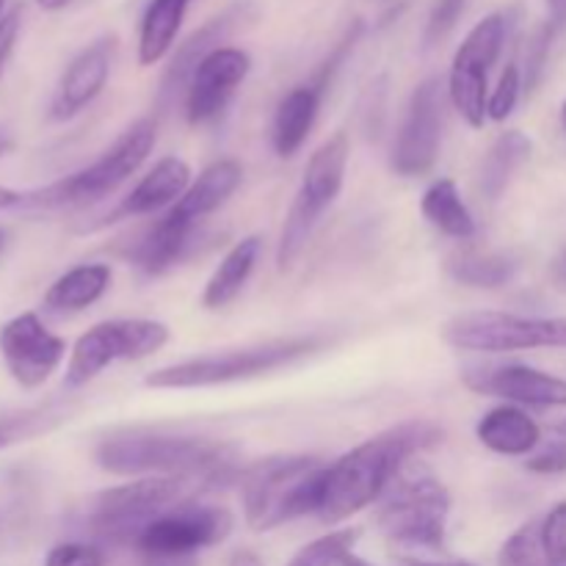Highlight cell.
<instances>
[{"label": "cell", "mask_w": 566, "mask_h": 566, "mask_svg": "<svg viewBox=\"0 0 566 566\" xmlns=\"http://www.w3.org/2000/svg\"><path fill=\"white\" fill-rule=\"evenodd\" d=\"M415 566H473V564H464V562H451V564H415Z\"/></svg>", "instance_id": "f6af8a7d"}, {"label": "cell", "mask_w": 566, "mask_h": 566, "mask_svg": "<svg viewBox=\"0 0 566 566\" xmlns=\"http://www.w3.org/2000/svg\"><path fill=\"white\" fill-rule=\"evenodd\" d=\"M462 381L479 396L503 398L514 407H566V381L528 365H481L464 370Z\"/></svg>", "instance_id": "2e32d148"}, {"label": "cell", "mask_w": 566, "mask_h": 566, "mask_svg": "<svg viewBox=\"0 0 566 566\" xmlns=\"http://www.w3.org/2000/svg\"><path fill=\"white\" fill-rule=\"evenodd\" d=\"M324 343L326 337L321 335H296L254 343V346L202 354V357L182 359V363L153 370L144 379V385L153 387V390H205V387L258 379V376L291 368V365L313 357L315 352L324 348Z\"/></svg>", "instance_id": "3957f363"}, {"label": "cell", "mask_w": 566, "mask_h": 566, "mask_svg": "<svg viewBox=\"0 0 566 566\" xmlns=\"http://www.w3.org/2000/svg\"><path fill=\"white\" fill-rule=\"evenodd\" d=\"M525 470L536 475H562L566 473V440L547 442L525 457Z\"/></svg>", "instance_id": "d590c367"}, {"label": "cell", "mask_w": 566, "mask_h": 566, "mask_svg": "<svg viewBox=\"0 0 566 566\" xmlns=\"http://www.w3.org/2000/svg\"><path fill=\"white\" fill-rule=\"evenodd\" d=\"M556 431H558V434H562V437H564V440H566V420H562V423H558V426H556Z\"/></svg>", "instance_id": "bcb514c9"}, {"label": "cell", "mask_w": 566, "mask_h": 566, "mask_svg": "<svg viewBox=\"0 0 566 566\" xmlns=\"http://www.w3.org/2000/svg\"><path fill=\"white\" fill-rule=\"evenodd\" d=\"M531 153H534V142H531L523 130H503L501 136L492 142V147L486 149L484 160H481V193H484L490 202H497V199L506 193L509 182L514 180L520 166L531 158Z\"/></svg>", "instance_id": "484cf974"}, {"label": "cell", "mask_w": 566, "mask_h": 566, "mask_svg": "<svg viewBox=\"0 0 566 566\" xmlns=\"http://www.w3.org/2000/svg\"><path fill=\"white\" fill-rule=\"evenodd\" d=\"M442 337L448 346L475 354L566 348V315L564 318H534V315L481 310V313H464L448 321Z\"/></svg>", "instance_id": "30bf717a"}, {"label": "cell", "mask_w": 566, "mask_h": 566, "mask_svg": "<svg viewBox=\"0 0 566 566\" xmlns=\"http://www.w3.org/2000/svg\"><path fill=\"white\" fill-rule=\"evenodd\" d=\"M260 252H263V241L260 235H247L224 254L219 269L210 274L208 285L202 293V307L205 310H221L230 302H235L238 293L247 287L249 276L254 274Z\"/></svg>", "instance_id": "d4e9b609"}, {"label": "cell", "mask_w": 566, "mask_h": 566, "mask_svg": "<svg viewBox=\"0 0 566 566\" xmlns=\"http://www.w3.org/2000/svg\"><path fill=\"white\" fill-rule=\"evenodd\" d=\"M108 263H83L61 274L44 293V307L55 315L81 313L105 296L111 287Z\"/></svg>", "instance_id": "cb8c5ba5"}, {"label": "cell", "mask_w": 566, "mask_h": 566, "mask_svg": "<svg viewBox=\"0 0 566 566\" xmlns=\"http://www.w3.org/2000/svg\"><path fill=\"white\" fill-rule=\"evenodd\" d=\"M506 42V17L490 14L464 36L459 44L448 77V94H451L453 108L462 114L470 127H484L486 122V86H490V72L501 55Z\"/></svg>", "instance_id": "8fae6325"}, {"label": "cell", "mask_w": 566, "mask_h": 566, "mask_svg": "<svg viewBox=\"0 0 566 566\" xmlns=\"http://www.w3.org/2000/svg\"><path fill=\"white\" fill-rule=\"evenodd\" d=\"M379 503L376 525L392 545L412 551L446 547L451 492L426 464L409 462Z\"/></svg>", "instance_id": "52a82bcc"}, {"label": "cell", "mask_w": 566, "mask_h": 566, "mask_svg": "<svg viewBox=\"0 0 566 566\" xmlns=\"http://www.w3.org/2000/svg\"><path fill=\"white\" fill-rule=\"evenodd\" d=\"M475 437L484 448L501 457H531L542 446V429L523 407L503 403L481 415Z\"/></svg>", "instance_id": "7402d4cb"}, {"label": "cell", "mask_w": 566, "mask_h": 566, "mask_svg": "<svg viewBox=\"0 0 566 566\" xmlns=\"http://www.w3.org/2000/svg\"><path fill=\"white\" fill-rule=\"evenodd\" d=\"M3 6H6V0H0V20H3V17H6L3 14Z\"/></svg>", "instance_id": "c3c4849f"}, {"label": "cell", "mask_w": 566, "mask_h": 566, "mask_svg": "<svg viewBox=\"0 0 566 566\" xmlns=\"http://www.w3.org/2000/svg\"><path fill=\"white\" fill-rule=\"evenodd\" d=\"M72 0H36V6L42 11H61V9H66Z\"/></svg>", "instance_id": "b9f144b4"}, {"label": "cell", "mask_w": 566, "mask_h": 566, "mask_svg": "<svg viewBox=\"0 0 566 566\" xmlns=\"http://www.w3.org/2000/svg\"><path fill=\"white\" fill-rule=\"evenodd\" d=\"M542 517L528 520L523 528L514 531L501 547L497 564L501 566H553L547 562L545 547H542Z\"/></svg>", "instance_id": "f546056e"}, {"label": "cell", "mask_w": 566, "mask_h": 566, "mask_svg": "<svg viewBox=\"0 0 566 566\" xmlns=\"http://www.w3.org/2000/svg\"><path fill=\"white\" fill-rule=\"evenodd\" d=\"M442 147V86L437 77L412 92L390 153V169L398 177H420L434 169Z\"/></svg>", "instance_id": "4fadbf2b"}, {"label": "cell", "mask_w": 566, "mask_h": 566, "mask_svg": "<svg viewBox=\"0 0 566 566\" xmlns=\"http://www.w3.org/2000/svg\"><path fill=\"white\" fill-rule=\"evenodd\" d=\"M562 122H564V127H566V99H564V105H562Z\"/></svg>", "instance_id": "7dc6e473"}, {"label": "cell", "mask_w": 566, "mask_h": 566, "mask_svg": "<svg viewBox=\"0 0 566 566\" xmlns=\"http://www.w3.org/2000/svg\"><path fill=\"white\" fill-rule=\"evenodd\" d=\"M230 566H263V562H260L258 553H252V551H238V553H232Z\"/></svg>", "instance_id": "74e56055"}, {"label": "cell", "mask_w": 566, "mask_h": 566, "mask_svg": "<svg viewBox=\"0 0 566 566\" xmlns=\"http://www.w3.org/2000/svg\"><path fill=\"white\" fill-rule=\"evenodd\" d=\"M9 442H11V434H9V431H0V451H3V448L9 446Z\"/></svg>", "instance_id": "ee69618b"}, {"label": "cell", "mask_w": 566, "mask_h": 566, "mask_svg": "<svg viewBox=\"0 0 566 566\" xmlns=\"http://www.w3.org/2000/svg\"><path fill=\"white\" fill-rule=\"evenodd\" d=\"M116 48H119L116 36H99L70 61L59 88H55L53 103H50V116L55 122L72 119L103 94L111 77V66H114Z\"/></svg>", "instance_id": "e0dca14e"}, {"label": "cell", "mask_w": 566, "mask_h": 566, "mask_svg": "<svg viewBox=\"0 0 566 566\" xmlns=\"http://www.w3.org/2000/svg\"><path fill=\"white\" fill-rule=\"evenodd\" d=\"M326 468L318 457L280 453L260 459L241 473L243 517L252 531H274L282 523L318 514L326 492Z\"/></svg>", "instance_id": "7a4b0ae2"}, {"label": "cell", "mask_w": 566, "mask_h": 566, "mask_svg": "<svg viewBox=\"0 0 566 566\" xmlns=\"http://www.w3.org/2000/svg\"><path fill=\"white\" fill-rule=\"evenodd\" d=\"M44 566H105V556L99 547L86 542H61L50 547Z\"/></svg>", "instance_id": "e575fe53"}, {"label": "cell", "mask_w": 566, "mask_h": 566, "mask_svg": "<svg viewBox=\"0 0 566 566\" xmlns=\"http://www.w3.org/2000/svg\"><path fill=\"white\" fill-rule=\"evenodd\" d=\"M464 6H468V0H437L434 9H431V14H429V22H426V33H423L426 48H434V44H440L442 39H446L448 33L457 28Z\"/></svg>", "instance_id": "836d02e7"}, {"label": "cell", "mask_w": 566, "mask_h": 566, "mask_svg": "<svg viewBox=\"0 0 566 566\" xmlns=\"http://www.w3.org/2000/svg\"><path fill=\"white\" fill-rule=\"evenodd\" d=\"M230 531L232 514L227 509L186 501L149 523L136 539V547L142 556L169 562V558H186L205 547L221 545Z\"/></svg>", "instance_id": "7c38bea8"}, {"label": "cell", "mask_w": 566, "mask_h": 566, "mask_svg": "<svg viewBox=\"0 0 566 566\" xmlns=\"http://www.w3.org/2000/svg\"><path fill=\"white\" fill-rule=\"evenodd\" d=\"M520 94H523V72H520L517 64H509L503 70L501 81H497L495 92L486 99V119L506 122L517 108Z\"/></svg>", "instance_id": "1f68e13d"}, {"label": "cell", "mask_w": 566, "mask_h": 566, "mask_svg": "<svg viewBox=\"0 0 566 566\" xmlns=\"http://www.w3.org/2000/svg\"><path fill=\"white\" fill-rule=\"evenodd\" d=\"M252 70V59L241 48H219L205 55L193 70L186 88V119L188 125H208L213 122L232 94L238 92Z\"/></svg>", "instance_id": "9a60e30c"}, {"label": "cell", "mask_w": 566, "mask_h": 566, "mask_svg": "<svg viewBox=\"0 0 566 566\" xmlns=\"http://www.w3.org/2000/svg\"><path fill=\"white\" fill-rule=\"evenodd\" d=\"M324 566H370V564H365L363 558H357L352 551H348V553H340V556H332Z\"/></svg>", "instance_id": "f35d334b"}, {"label": "cell", "mask_w": 566, "mask_h": 566, "mask_svg": "<svg viewBox=\"0 0 566 566\" xmlns=\"http://www.w3.org/2000/svg\"><path fill=\"white\" fill-rule=\"evenodd\" d=\"M321 99H324V94L315 86H310V83H304V86L287 92L282 103L276 105L271 142H274V153L280 158H293L304 147L315 119H318Z\"/></svg>", "instance_id": "603a6c76"}, {"label": "cell", "mask_w": 566, "mask_h": 566, "mask_svg": "<svg viewBox=\"0 0 566 566\" xmlns=\"http://www.w3.org/2000/svg\"><path fill=\"white\" fill-rule=\"evenodd\" d=\"M155 142H158V119L142 116L130 127H125L122 136H116V142L97 160L77 169L75 175L61 177V180L28 193L22 202L42 210L86 208V205L103 202L142 169L144 160L155 149Z\"/></svg>", "instance_id": "8992f818"}, {"label": "cell", "mask_w": 566, "mask_h": 566, "mask_svg": "<svg viewBox=\"0 0 566 566\" xmlns=\"http://www.w3.org/2000/svg\"><path fill=\"white\" fill-rule=\"evenodd\" d=\"M440 442V426L431 420H407L343 453L326 468V492L318 512L321 523L337 525L379 503L409 459Z\"/></svg>", "instance_id": "6da1fadb"}, {"label": "cell", "mask_w": 566, "mask_h": 566, "mask_svg": "<svg viewBox=\"0 0 566 566\" xmlns=\"http://www.w3.org/2000/svg\"><path fill=\"white\" fill-rule=\"evenodd\" d=\"M420 213H423V219L434 230H440L448 238H457V241H468V238L479 232L473 213L464 205L457 182L448 180V177L434 180L426 188L423 199H420Z\"/></svg>", "instance_id": "83f0119b"}, {"label": "cell", "mask_w": 566, "mask_h": 566, "mask_svg": "<svg viewBox=\"0 0 566 566\" xmlns=\"http://www.w3.org/2000/svg\"><path fill=\"white\" fill-rule=\"evenodd\" d=\"M547 6H551V22L562 28L566 22V0H547Z\"/></svg>", "instance_id": "ab89813d"}, {"label": "cell", "mask_w": 566, "mask_h": 566, "mask_svg": "<svg viewBox=\"0 0 566 566\" xmlns=\"http://www.w3.org/2000/svg\"><path fill=\"white\" fill-rule=\"evenodd\" d=\"M169 326L153 318H114L92 326L75 340L66 363V387H83L116 363L153 357L169 343Z\"/></svg>", "instance_id": "9c48e42d"}, {"label": "cell", "mask_w": 566, "mask_h": 566, "mask_svg": "<svg viewBox=\"0 0 566 566\" xmlns=\"http://www.w3.org/2000/svg\"><path fill=\"white\" fill-rule=\"evenodd\" d=\"M0 249H3V232H0Z\"/></svg>", "instance_id": "681fc988"}, {"label": "cell", "mask_w": 566, "mask_h": 566, "mask_svg": "<svg viewBox=\"0 0 566 566\" xmlns=\"http://www.w3.org/2000/svg\"><path fill=\"white\" fill-rule=\"evenodd\" d=\"M357 539H359L357 528L332 531L329 536H321V539L310 542L307 547H302L287 566H324L332 556H340V553L352 551Z\"/></svg>", "instance_id": "4dcf8cb0"}, {"label": "cell", "mask_w": 566, "mask_h": 566, "mask_svg": "<svg viewBox=\"0 0 566 566\" xmlns=\"http://www.w3.org/2000/svg\"><path fill=\"white\" fill-rule=\"evenodd\" d=\"M348 155H352L348 136L343 130H337L307 160V169H304L302 182H298L296 199H293L291 210H287L285 227H282L280 247H276V269L282 274L291 271L293 263L302 258L321 216L340 197L343 182H346Z\"/></svg>", "instance_id": "ba28073f"}, {"label": "cell", "mask_w": 566, "mask_h": 566, "mask_svg": "<svg viewBox=\"0 0 566 566\" xmlns=\"http://www.w3.org/2000/svg\"><path fill=\"white\" fill-rule=\"evenodd\" d=\"M94 462L111 475H224L235 462L227 442L205 437L122 434L108 437L94 451Z\"/></svg>", "instance_id": "277c9868"}, {"label": "cell", "mask_w": 566, "mask_h": 566, "mask_svg": "<svg viewBox=\"0 0 566 566\" xmlns=\"http://www.w3.org/2000/svg\"><path fill=\"white\" fill-rule=\"evenodd\" d=\"M448 274L459 285L495 291V287H503L506 282L514 280V274H517V260L495 252H462L448 260Z\"/></svg>", "instance_id": "f1b7e54d"}, {"label": "cell", "mask_w": 566, "mask_h": 566, "mask_svg": "<svg viewBox=\"0 0 566 566\" xmlns=\"http://www.w3.org/2000/svg\"><path fill=\"white\" fill-rule=\"evenodd\" d=\"M191 3L193 0H153L147 6L138 31V64L153 66L169 55Z\"/></svg>", "instance_id": "4316f807"}, {"label": "cell", "mask_w": 566, "mask_h": 566, "mask_svg": "<svg viewBox=\"0 0 566 566\" xmlns=\"http://www.w3.org/2000/svg\"><path fill=\"white\" fill-rule=\"evenodd\" d=\"M188 186H191V166L182 158H177V155H166V158H160L158 164L130 188L127 197H122V202L116 205L97 227L171 208V205L180 202V197L188 191Z\"/></svg>", "instance_id": "ac0fdd59"}, {"label": "cell", "mask_w": 566, "mask_h": 566, "mask_svg": "<svg viewBox=\"0 0 566 566\" xmlns=\"http://www.w3.org/2000/svg\"><path fill=\"white\" fill-rule=\"evenodd\" d=\"M241 14L243 9L241 6H232V9H227L224 14L213 17L210 22H205L202 28H199L193 36H188L186 42L180 44V50L175 53V59H171V64L166 66L164 72V81H160V92H158V108H169L171 103H175L180 94H186L188 88V81H191L193 70L199 66V61L205 59L208 53H213V50L221 48V39L230 36L232 28L241 22Z\"/></svg>", "instance_id": "ffe728a7"}, {"label": "cell", "mask_w": 566, "mask_h": 566, "mask_svg": "<svg viewBox=\"0 0 566 566\" xmlns=\"http://www.w3.org/2000/svg\"><path fill=\"white\" fill-rule=\"evenodd\" d=\"M11 149H14V138H11L9 133H6L3 127H0V158H3V155H9Z\"/></svg>", "instance_id": "7bdbcfd3"}, {"label": "cell", "mask_w": 566, "mask_h": 566, "mask_svg": "<svg viewBox=\"0 0 566 566\" xmlns=\"http://www.w3.org/2000/svg\"><path fill=\"white\" fill-rule=\"evenodd\" d=\"M542 547H545L547 562L553 566L566 564V501L556 503L551 512L542 517Z\"/></svg>", "instance_id": "d6a6232c"}, {"label": "cell", "mask_w": 566, "mask_h": 566, "mask_svg": "<svg viewBox=\"0 0 566 566\" xmlns=\"http://www.w3.org/2000/svg\"><path fill=\"white\" fill-rule=\"evenodd\" d=\"M64 337L53 335L36 313H20L0 326V357L22 390H36L64 363Z\"/></svg>", "instance_id": "5bb4252c"}, {"label": "cell", "mask_w": 566, "mask_h": 566, "mask_svg": "<svg viewBox=\"0 0 566 566\" xmlns=\"http://www.w3.org/2000/svg\"><path fill=\"white\" fill-rule=\"evenodd\" d=\"M17 36H20V9L9 11V14L0 20V77H3L11 53H14Z\"/></svg>", "instance_id": "8d00e7d4"}, {"label": "cell", "mask_w": 566, "mask_h": 566, "mask_svg": "<svg viewBox=\"0 0 566 566\" xmlns=\"http://www.w3.org/2000/svg\"><path fill=\"white\" fill-rule=\"evenodd\" d=\"M243 180V166L232 158H221L216 164H210L208 169H202V175L188 186V191L182 193L180 202L171 205L169 213L175 219L186 221V224L199 227L205 216L216 213L232 193L238 191Z\"/></svg>", "instance_id": "44dd1931"}, {"label": "cell", "mask_w": 566, "mask_h": 566, "mask_svg": "<svg viewBox=\"0 0 566 566\" xmlns=\"http://www.w3.org/2000/svg\"><path fill=\"white\" fill-rule=\"evenodd\" d=\"M197 230L199 227L186 224V221L175 219V216L166 210L155 224H149L147 230L138 232V235L122 249V258L130 260V263L136 265V269H142L147 276H160L191 254Z\"/></svg>", "instance_id": "d6986e66"}, {"label": "cell", "mask_w": 566, "mask_h": 566, "mask_svg": "<svg viewBox=\"0 0 566 566\" xmlns=\"http://www.w3.org/2000/svg\"><path fill=\"white\" fill-rule=\"evenodd\" d=\"M219 479L224 475H149L105 490L88 509V531L108 545H136L144 528L160 514L191 501L193 492L216 484Z\"/></svg>", "instance_id": "5b68a950"}, {"label": "cell", "mask_w": 566, "mask_h": 566, "mask_svg": "<svg viewBox=\"0 0 566 566\" xmlns=\"http://www.w3.org/2000/svg\"><path fill=\"white\" fill-rule=\"evenodd\" d=\"M22 193H17V191H11V188H0V210H6V208H14V205H22Z\"/></svg>", "instance_id": "60d3db41"}]
</instances>
